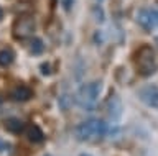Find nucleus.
<instances>
[{
	"instance_id": "nucleus-1",
	"label": "nucleus",
	"mask_w": 158,
	"mask_h": 156,
	"mask_svg": "<svg viewBox=\"0 0 158 156\" xmlns=\"http://www.w3.org/2000/svg\"><path fill=\"white\" fill-rule=\"evenodd\" d=\"M76 138L81 141H99L109 135V125L104 120L89 118L76 126Z\"/></svg>"
},
{
	"instance_id": "nucleus-2",
	"label": "nucleus",
	"mask_w": 158,
	"mask_h": 156,
	"mask_svg": "<svg viewBox=\"0 0 158 156\" xmlns=\"http://www.w3.org/2000/svg\"><path fill=\"white\" fill-rule=\"evenodd\" d=\"M101 92H102V82L101 81H92V82H87V84L81 86L79 90H77V104H79V107L84 109V110L96 109Z\"/></svg>"
},
{
	"instance_id": "nucleus-3",
	"label": "nucleus",
	"mask_w": 158,
	"mask_h": 156,
	"mask_svg": "<svg viewBox=\"0 0 158 156\" xmlns=\"http://www.w3.org/2000/svg\"><path fill=\"white\" fill-rule=\"evenodd\" d=\"M135 61H137V69L142 76H152L158 69L155 53H153V50L150 46H142L137 51Z\"/></svg>"
},
{
	"instance_id": "nucleus-4",
	"label": "nucleus",
	"mask_w": 158,
	"mask_h": 156,
	"mask_svg": "<svg viewBox=\"0 0 158 156\" xmlns=\"http://www.w3.org/2000/svg\"><path fill=\"white\" fill-rule=\"evenodd\" d=\"M35 31V20L30 15H23L20 17L17 22H15L13 25V36L17 38V40H27V38H30L33 35Z\"/></svg>"
},
{
	"instance_id": "nucleus-5",
	"label": "nucleus",
	"mask_w": 158,
	"mask_h": 156,
	"mask_svg": "<svg viewBox=\"0 0 158 156\" xmlns=\"http://www.w3.org/2000/svg\"><path fill=\"white\" fill-rule=\"evenodd\" d=\"M137 95L142 104H145L150 109L158 110V86L155 84H145L137 90Z\"/></svg>"
},
{
	"instance_id": "nucleus-6",
	"label": "nucleus",
	"mask_w": 158,
	"mask_h": 156,
	"mask_svg": "<svg viewBox=\"0 0 158 156\" xmlns=\"http://www.w3.org/2000/svg\"><path fill=\"white\" fill-rule=\"evenodd\" d=\"M137 23L147 31L153 30L156 25H155V17H153L152 8H140L137 12Z\"/></svg>"
},
{
	"instance_id": "nucleus-7",
	"label": "nucleus",
	"mask_w": 158,
	"mask_h": 156,
	"mask_svg": "<svg viewBox=\"0 0 158 156\" xmlns=\"http://www.w3.org/2000/svg\"><path fill=\"white\" fill-rule=\"evenodd\" d=\"M107 114L109 117L117 122L118 118H120V114H122V102H120V97L117 95H110L107 100Z\"/></svg>"
},
{
	"instance_id": "nucleus-8",
	"label": "nucleus",
	"mask_w": 158,
	"mask_h": 156,
	"mask_svg": "<svg viewBox=\"0 0 158 156\" xmlns=\"http://www.w3.org/2000/svg\"><path fill=\"white\" fill-rule=\"evenodd\" d=\"M10 95H12V99L15 102H27V100H30L33 97V92L27 86H17L12 90V94H10Z\"/></svg>"
},
{
	"instance_id": "nucleus-9",
	"label": "nucleus",
	"mask_w": 158,
	"mask_h": 156,
	"mask_svg": "<svg viewBox=\"0 0 158 156\" xmlns=\"http://www.w3.org/2000/svg\"><path fill=\"white\" fill-rule=\"evenodd\" d=\"M3 126L5 130L8 131V133H22V131L25 130V123L20 118H15V117H10V118H5L3 120Z\"/></svg>"
},
{
	"instance_id": "nucleus-10",
	"label": "nucleus",
	"mask_w": 158,
	"mask_h": 156,
	"mask_svg": "<svg viewBox=\"0 0 158 156\" xmlns=\"http://www.w3.org/2000/svg\"><path fill=\"white\" fill-rule=\"evenodd\" d=\"M25 133H27V138L28 141H31V143H41V141L44 140V133H43V130L40 128L38 125H28L27 126V130H25Z\"/></svg>"
},
{
	"instance_id": "nucleus-11",
	"label": "nucleus",
	"mask_w": 158,
	"mask_h": 156,
	"mask_svg": "<svg viewBox=\"0 0 158 156\" xmlns=\"http://www.w3.org/2000/svg\"><path fill=\"white\" fill-rule=\"evenodd\" d=\"M43 48H44V45L40 38H31V40H30V51H31V54H35V56L41 54Z\"/></svg>"
},
{
	"instance_id": "nucleus-12",
	"label": "nucleus",
	"mask_w": 158,
	"mask_h": 156,
	"mask_svg": "<svg viewBox=\"0 0 158 156\" xmlns=\"http://www.w3.org/2000/svg\"><path fill=\"white\" fill-rule=\"evenodd\" d=\"M13 62V53L8 50L0 51V66H10Z\"/></svg>"
},
{
	"instance_id": "nucleus-13",
	"label": "nucleus",
	"mask_w": 158,
	"mask_h": 156,
	"mask_svg": "<svg viewBox=\"0 0 158 156\" xmlns=\"http://www.w3.org/2000/svg\"><path fill=\"white\" fill-rule=\"evenodd\" d=\"M61 5H63V8L66 12H69L74 7V0H61Z\"/></svg>"
},
{
	"instance_id": "nucleus-14",
	"label": "nucleus",
	"mask_w": 158,
	"mask_h": 156,
	"mask_svg": "<svg viewBox=\"0 0 158 156\" xmlns=\"http://www.w3.org/2000/svg\"><path fill=\"white\" fill-rule=\"evenodd\" d=\"M92 13H94V15H96V18H97V22H102V20H104L101 7H94V8H92Z\"/></svg>"
},
{
	"instance_id": "nucleus-15",
	"label": "nucleus",
	"mask_w": 158,
	"mask_h": 156,
	"mask_svg": "<svg viewBox=\"0 0 158 156\" xmlns=\"http://www.w3.org/2000/svg\"><path fill=\"white\" fill-rule=\"evenodd\" d=\"M7 150V143H5L3 140H0V153H2V151H5Z\"/></svg>"
},
{
	"instance_id": "nucleus-16",
	"label": "nucleus",
	"mask_w": 158,
	"mask_h": 156,
	"mask_svg": "<svg viewBox=\"0 0 158 156\" xmlns=\"http://www.w3.org/2000/svg\"><path fill=\"white\" fill-rule=\"evenodd\" d=\"M153 10V17H155V25H158V10L156 8H152Z\"/></svg>"
},
{
	"instance_id": "nucleus-17",
	"label": "nucleus",
	"mask_w": 158,
	"mask_h": 156,
	"mask_svg": "<svg viewBox=\"0 0 158 156\" xmlns=\"http://www.w3.org/2000/svg\"><path fill=\"white\" fill-rule=\"evenodd\" d=\"M2 17H3V10L0 8V20H2Z\"/></svg>"
},
{
	"instance_id": "nucleus-18",
	"label": "nucleus",
	"mask_w": 158,
	"mask_h": 156,
	"mask_svg": "<svg viewBox=\"0 0 158 156\" xmlns=\"http://www.w3.org/2000/svg\"><path fill=\"white\" fill-rule=\"evenodd\" d=\"M155 45H156V46H158V36H156V38H155Z\"/></svg>"
},
{
	"instance_id": "nucleus-19",
	"label": "nucleus",
	"mask_w": 158,
	"mask_h": 156,
	"mask_svg": "<svg viewBox=\"0 0 158 156\" xmlns=\"http://www.w3.org/2000/svg\"><path fill=\"white\" fill-rule=\"evenodd\" d=\"M97 2H104V0H97Z\"/></svg>"
},
{
	"instance_id": "nucleus-20",
	"label": "nucleus",
	"mask_w": 158,
	"mask_h": 156,
	"mask_svg": "<svg viewBox=\"0 0 158 156\" xmlns=\"http://www.w3.org/2000/svg\"><path fill=\"white\" fill-rule=\"evenodd\" d=\"M82 156H87V154H82Z\"/></svg>"
}]
</instances>
